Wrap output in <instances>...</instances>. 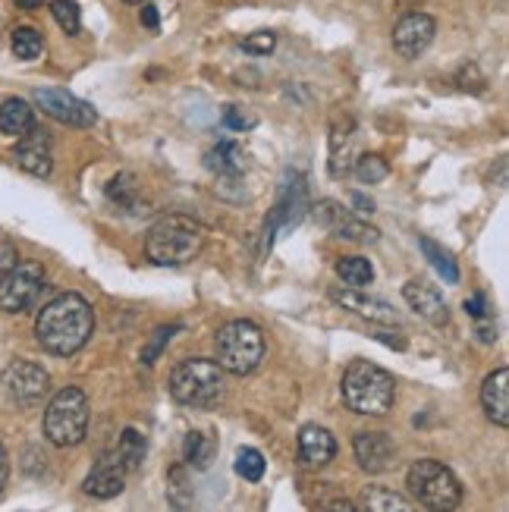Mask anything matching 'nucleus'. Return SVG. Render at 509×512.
I'll list each match as a JSON object with an SVG mask.
<instances>
[{"label":"nucleus","instance_id":"f257e3e1","mask_svg":"<svg viewBox=\"0 0 509 512\" xmlns=\"http://www.w3.org/2000/svg\"><path fill=\"white\" fill-rule=\"evenodd\" d=\"M95 333V311L79 293H63L51 299L38 311L35 321V337L44 352L51 355H76Z\"/></svg>","mask_w":509,"mask_h":512},{"label":"nucleus","instance_id":"f03ea898","mask_svg":"<svg viewBox=\"0 0 509 512\" xmlns=\"http://www.w3.org/2000/svg\"><path fill=\"white\" fill-rule=\"evenodd\" d=\"M202 246H205V227L198 220L186 214H167L148 230L145 255L151 258V264L176 267V264H189L202 252Z\"/></svg>","mask_w":509,"mask_h":512},{"label":"nucleus","instance_id":"7ed1b4c3","mask_svg":"<svg viewBox=\"0 0 509 512\" xmlns=\"http://www.w3.org/2000/svg\"><path fill=\"white\" fill-rule=\"evenodd\" d=\"M343 403L359 415H387L396 399L393 374L381 365L356 359L343 371Z\"/></svg>","mask_w":509,"mask_h":512},{"label":"nucleus","instance_id":"20e7f679","mask_svg":"<svg viewBox=\"0 0 509 512\" xmlns=\"http://www.w3.org/2000/svg\"><path fill=\"white\" fill-rule=\"evenodd\" d=\"M170 393L180 406L211 409L224 396V371L211 359H186L170 374Z\"/></svg>","mask_w":509,"mask_h":512},{"label":"nucleus","instance_id":"39448f33","mask_svg":"<svg viewBox=\"0 0 509 512\" xmlns=\"http://www.w3.org/2000/svg\"><path fill=\"white\" fill-rule=\"evenodd\" d=\"M406 484L418 506H425L428 512H456L462 503L459 478L437 459H418L406 475Z\"/></svg>","mask_w":509,"mask_h":512},{"label":"nucleus","instance_id":"423d86ee","mask_svg":"<svg viewBox=\"0 0 509 512\" xmlns=\"http://www.w3.org/2000/svg\"><path fill=\"white\" fill-rule=\"evenodd\" d=\"M217 365L230 374H249L264 359V333L252 321H230L214 337Z\"/></svg>","mask_w":509,"mask_h":512},{"label":"nucleus","instance_id":"0eeeda50","mask_svg":"<svg viewBox=\"0 0 509 512\" xmlns=\"http://www.w3.org/2000/svg\"><path fill=\"white\" fill-rule=\"evenodd\" d=\"M44 434L54 447H76L88 434V396L79 387H63L44 409Z\"/></svg>","mask_w":509,"mask_h":512},{"label":"nucleus","instance_id":"6e6552de","mask_svg":"<svg viewBox=\"0 0 509 512\" xmlns=\"http://www.w3.org/2000/svg\"><path fill=\"white\" fill-rule=\"evenodd\" d=\"M44 289V267L38 261H22L13 267V274L0 283V308L10 315L29 311Z\"/></svg>","mask_w":509,"mask_h":512},{"label":"nucleus","instance_id":"1a4fd4ad","mask_svg":"<svg viewBox=\"0 0 509 512\" xmlns=\"http://www.w3.org/2000/svg\"><path fill=\"white\" fill-rule=\"evenodd\" d=\"M32 101H35V107H41V114H48L57 123L82 126V129L98 123L95 107L82 98H76V95H70L66 88H35Z\"/></svg>","mask_w":509,"mask_h":512},{"label":"nucleus","instance_id":"9d476101","mask_svg":"<svg viewBox=\"0 0 509 512\" xmlns=\"http://www.w3.org/2000/svg\"><path fill=\"white\" fill-rule=\"evenodd\" d=\"M51 387V374L35 362L16 359L4 368V390L16 406H35Z\"/></svg>","mask_w":509,"mask_h":512},{"label":"nucleus","instance_id":"9b49d317","mask_svg":"<svg viewBox=\"0 0 509 512\" xmlns=\"http://www.w3.org/2000/svg\"><path fill=\"white\" fill-rule=\"evenodd\" d=\"M434 32H437V22L428 13H409V16H403L400 22H396L393 48L400 51V57L415 60V57H422L431 48Z\"/></svg>","mask_w":509,"mask_h":512},{"label":"nucleus","instance_id":"f8f14e48","mask_svg":"<svg viewBox=\"0 0 509 512\" xmlns=\"http://www.w3.org/2000/svg\"><path fill=\"white\" fill-rule=\"evenodd\" d=\"M13 158L19 164V170H26L38 180H48L51 170H54V151H51V136L44 129H29L26 136H19L16 148H13Z\"/></svg>","mask_w":509,"mask_h":512},{"label":"nucleus","instance_id":"ddd939ff","mask_svg":"<svg viewBox=\"0 0 509 512\" xmlns=\"http://www.w3.org/2000/svg\"><path fill=\"white\" fill-rule=\"evenodd\" d=\"M352 450L368 475H384L396 465V447L384 431H359L352 440Z\"/></svg>","mask_w":509,"mask_h":512},{"label":"nucleus","instance_id":"4468645a","mask_svg":"<svg viewBox=\"0 0 509 512\" xmlns=\"http://www.w3.org/2000/svg\"><path fill=\"white\" fill-rule=\"evenodd\" d=\"M403 296H406V302H409L428 324L444 327V324L450 321L447 302H444V296H440V289H437L434 283H428V280H409V283L403 286Z\"/></svg>","mask_w":509,"mask_h":512},{"label":"nucleus","instance_id":"2eb2a0df","mask_svg":"<svg viewBox=\"0 0 509 512\" xmlns=\"http://www.w3.org/2000/svg\"><path fill=\"white\" fill-rule=\"evenodd\" d=\"M315 217L321 220L327 230H334L343 239H352V242H378V230L362 224V220H356L346 208H340L337 202H321V205H315Z\"/></svg>","mask_w":509,"mask_h":512},{"label":"nucleus","instance_id":"dca6fc26","mask_svg":"<svg viewBox=\"0 0 509 512\" xmlns=\"http://www.w3.org/2000/svg\"><path fill=\"white\" fill-rule=\"evenodd\" d=\"M334 456H337V440L327 428L305 425L299 431V462L305 469H324Z\"/></svg>","mask_w":509,"mask_h":512},{"label":"nucleus","instance_id":"f3484780","mask_svg":"<svg viewBox=\"0 0 509 512\" xmlns=\"http://www.w3.org/2000/svg\"><path fill=\"white\" fill-rule=\"evenodd\" d=\"M481 406L497 428H509V371L497 368L481 384Z\"/></svg>","mask_w":509,"mask_h":512},{"label":"nucleus","instance_id":"a211bd4d","mask_svg":"<svg viewBox=\"0 0 509 512\" xmlns=\"http://www.w3.org/2000/svg\"><path fill=\"white\" fill-rule=\"evenodd\" d=\"M123 487H126V472H123V465L117 462V456L114 459H101L85 478V494L95 497V500L117 497V494H123Z\"/></svg>","mask_w":509,"mask_h":512},{"label":"nucleus","instance_id":"6ab92c4d","mask_svg":"<svg viewBox=\"0 0 509 512\" xmlns=\"http://www.w3.org/2000/svg\"><path fill=\"white\" fill-rule=\"evenodd\" d=\"M330 299L340 302L349 311H356V315L374 321V324H396V315H393V308L387 302L362 296L359 289H334V293H330Z\"/></svg>","mask_w":509,"mask_h":512},{"label":"nucleus","instance_id":"aec40b11","mask_svg":"<svg viewBox=\"0 0 509 512\" xmlns=\"http://www.w3.org/2000/svg\"><path fill=\"white\" fill-rule=\"evenodd\" d=\"M29 129H35V107L22 98H7L0 104V132L4 136H26Z\"/></svg>","mask_w":509,"mask_h":512},{"label":"nucleus","instance_id":"412c9836","mask_svg":"<svg viewBox=\"0 0 509 512\" xmlns=\"http://www.w3.org/2000/svg\"><path fill=\"white\" fill-rule=\"evenodd\" d=\"M205 167L214 170L217 176H236L242 167H246V151H242V145L224 139L205 154Z\"/></svg>","mask_w":509,"mask_h":512},{"label":"nucleus","instance_id":"4be33fe9","mask_svg":"<svg viewBox=\"0 0 509 512\" xmlns=\"http://www.w3.org/2000/svg\"><path fill=\"white\" fill-rule=\"evenodd\" d=\"M145 450H148L145 434L136 431V428H126V431L120 434V440H117V462L123 465V472H136V469H142Z\"/></svg>","mask_w":509,"mask_h":512},{"label":"nucleus","instance_id":"5701e85b","mask_svg":"<svg viewBox=\"0 0 509 512\" xmlns=\"http://www.w3.org/2000/svg\"><path fill=\"white\" fill-rule=\"evenodd\" d=\"M107 202L120 211H139V183L132 173H120L107 183Z\"/></svg>","mask_w":509,"mask_h":512},{"label":"nucleus","instance_id":"b1692460","mask_svg":"<svg viewBox=\"0 0 509 512\" xmlns=\"http://www.w3.org/2000/svg\"><path fill=\"white\" fill-rule=\"evenodd\" d=\"M337 274H340V280L349 289H365L374 280V267L362 255H349V258H340L337 261Z\"/></svg>","mask_w":509,"mask_h":512},{"label":"nucleus","instance_id":"393cba45","mask_svg":"<svg viewBox=\"0 0 509 512\" xmlns=\"http://www.w3.org/2000/svg\"><path fill=\"white\" fill-rule=\"evenodd\" d=\"M365 509L368 512H415V506L396 491L387 487H368L365 491Z\"/></svg>","mask_w":509,"mask_h":512},{"label":"nucleus","instance_id":"a878e982","mask_svg":"<svg viewBox=\"0 0 509 512\" xmlns=\"http://www.w3.org/2000/svg\"><path fill=\"white\" fill-rule=\"evenodd\" d=\"M422 252H425V258L431 261V267L434 271L444 277L447 283H459V267H456V261H453V255L444 249V246H437L434 239H428V236H422Z\"/></svg>","mask_w":509,"mask_h":512},{"label":"nucleus","instance_id":"bb28decb","mask_svg":"<svg viewBox=\"0 0 509 512\" xmlns=\"http://www.w3.org/2000/svg\"><path fill=\"white\" fill-rule=\"evenodd\" d=\"M349 154H352V132L334 129V136H330V173L346 176L352 167Z\"/></svg>","mask_w":509,"mask_h":512},{"label":"nucleus","instance_id":"cd10ccee","mask_svg":"<svg viewBox=\"0 0 509 512\" xmlns=\"http://www.w3.org/2000/svg\"><path fill=\"white\" fill-rule=\"evenodd\" d=\"M13 54L19 60H38L44 54V38H41V32L32 29V26H19L13 32Z\"/></svg>","mask_w":509,"mask_h":512},{"label":"nucleus","instance_id":"c85d7f7f","mask_svg":"<svg viewBox=\"0 0 509 512\" xmlns=\"http://www.w3.org/2000/svg\"><path fill=\"white\" fill-rule=\"evenodd\" d=\"M214 440L202 431H192L186 437V462L195 465V469H208L211 459H214Z\"/></svg>","mask_w":509,"mask_h":512},{"label":"nucleus","instance_id":"c756f323","mask_svg":"<svg viewBox=\"0 0 509 512\" xmlns=\"http://www.w3.org/2000/svg\"><path fill=\"white\" fill-rule=\"evenodd\" d=\"M356 176L368 186H378L390 176V164L381 158V154H362L359 164H356Z\"/></svg>","mask_w":509,"mask_h":512},{"label":"nucleus","instance_id":"7c9ffc66","mask_svg":"<svg viewBox=\"0 0 509 512\" xmlns=\"http://www.w3.org/2000/svg\"><path fill=\"white\" fill-rule=\"evenodd\" d=\"M51 13H54L57 26H60L66 35H79V29H82V13H79V4H76V0H54V4H51Z\"/></svg>","mask_w":509,"mask_h":512},{"label":"nucleus","instance_id":"2f4dec72","mask_svg":"<svg viewBox=\"0 0 509 512\" xmlns=\"http://www.w3.org/2000/svg\"><path fill=\"white\" fill-rule=\"evenodd\" d=\"M236 475H242L246 481H261V475H264V456L255 450V447H242L239 453H236Z\"/></svg>","mask_w":509,"mask_h":512},{"label":"nucleus","instance_id":"473e14b6","mask_svg":"<svg viewBox=\"0 0 509 512\" xmlns=\"http://www.w3.org/2000/svg\"><path fill=\"white\" fill-rule=\"evenodd\" d=\"M176 330H180V327H158V330H154V337L142 346V362L145 365H154L161 359V352L167 349V343L173 340Z\"/></svg>","mask_w":509,"mask_h":512},{"label":"nucleus","instance_id":"72a5a7b5","mask_svg":"<svg viewBox=\"0 0 509 512\" xmlns=\"http://www.w3.org/2000/svg\"><path fill=\"white\" fill-rule=\"evenodd\" d=\"M242 48H246L249 54H271L277 48V35L274 32H255L242 41Z\"/></svg>","mask_w":509,"mask_h":512},{"label":"nucleus","instance_id":"f704fd0d","mask_svg":"<svg viewBox=\"0 0 509 512\" xmlns=\"http://www.w3.org/2000/svg\"><path fill=\"white\" fill-rule=\"evenodd\" d=\"M224 123H227L230 129L242 132V129H252V126H255V117H252V114H246V110H242V107H227Z\"/></svg>","mask_w":509,"mask_h":512},{"label":"nucleus","instance_id":"c9c22d12","mask_svg":"<svg viewBox=\"0 0 509 512\" xmlns=\"http://www.w3.org/2000/svg\"><path fill=\"white\" fill-rule=\"evenodd\" d=\"M19 264V255L13 246H7V242H0V283H4L10 274H13V267Z\"/></svg>","mask_w":509,"mask_h":512},{"label":"nucleus","instance_id":"e433bc0d","mask_svg":"<svg viewBox=\"0 0 509 512\" xmlns=\"http://www.w3.org/2000/svg\"><path fill=\"white\" fill-rule=\"evenodd\" d=\"M466 311L472 318L481 321L484 315H488V302H484V296H472V299H466Z\"/></svg>","mask_w":509,"mask_h":512},{"label":"nucleus","instance_id":"4c0bfd02","mask_svg":"<svg viewBox=\"0 0 509 512\" xmlns=\"http://www.w3.org/2000/svg\"><path fill=\"white\" fill-rule=\"evenodd\" d=\"M324 512H365V509H359L352 500H334V503H327Z\"/></svg>","mask_w":509,"mask_h":512},{"label":"nucleus","instance_id":"58836bf2","mask_svg":"<svg viewBox=\"0 0 509 512\" xmlns=\"http://www.w3.org/2000/svg\"><path fill=\"white\" fill-rule=\"evenodd\" d=\"M7 478H10V459H7L4 443H0V491L7 487Z\"/></svg>","mask_w":509,"mask_h":512},{"label":"nucleus","instance_id":"ea45409f","mask_svg":"<svg viewBox=\"0 0 509 512\" xmlns=\"http://www.w3.org/2000/svg\"><path fill=\"white\" fill-rule=\"evenodd\" d=\"M142 22H145V26L154 32V29H158V13H154V7H148V4H142Z\"/></svg>","mask_w":509,"mask_h":512},{"label":"nucleus","instance_id":"a19ab883","mask_svg":"<svg viewBox=\"0 0 509 512\" xmlns=\"http://www.w3.org/2000/svg\"><path fill=\"white\" fill-rule=\"evenodd\" d=\"M352 205H359L356 211H362V214H371V211H374V205L368 202V198H365V195H359V192H356V195H352Z\"/></svg>","mask_w":509,"mask_h":512},{"label":"nucleus","instance_id":"79ce46f5","mask_svg":"<svg viewBox=\"0 0 509 512\" xmlns=\"http://www.w3.org/2000/svg\"><path fill=\"white\" fill-rule=\"evenodd\" d=\"M13 4L19 10H38V7H44V0H13Z\"/></svg>","mask_w":509,"mask_h":512},{"label":"nucleus","instance_id":"37998d69","mask_svg":"<svg viewBox=\"0 0 509 512\" xmlns=\"http://www.w3.org/2000/svg\"><path fill=\"white\" fill-rule=\"evenodd\" d=\"M129 4H148V0H129Z\"/></svg>","mask_w":509,"mask_h":512}]
</instances>
